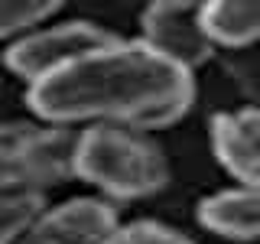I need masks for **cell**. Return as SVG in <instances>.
<instances>
[{"label": "cell", "instance_id": "obj_1", "mask_svg": "<svg viewBox=\"0 0 260 244\" xmlns=\"http://www.w3.org/2000/svg\"><path fill=\"white\" fill-rule=\"evenodd\" d=\"M192 72L159 59L140 39H114L62 72L29 85V108L52 127H169L192 104Z\"/></svg>", "mask_w": 260, "mask_h": 244}, {"label": "cell", "instance_id": "obj_2", "mask_svg": "<svg viewBox=\"0 0 260 244\" xmlns=\"http://www.w3.org/2000/svg\"><path fill=\"white\" fill-rule=\"evenodd\" d=\"M75 176L117 199H137L162 189L166 160L140 130L94 124L78 134Z\"/></svg>", "mask_w": 260, "mask_h": 244}, {"label": "cell", "instance_id": "obj_3", "mask_svg": "<svg viewBox=\"0 0 260 244\" xmlns=\"http://www.w3.org/2000/svg\"><path fill=\"white\" fill-rule=\"evenodd\" d=\"M72 127L0 124V192H39L75 176Z\"/></svg>", "mask_w": 260, "mask_h": 244}, {"label": "cell", "instance_id": "obj_4", "mask_svg": "<svg viewBox=\"0 0 260 244\" xmlns=\"http://www.w3.org/2000/svg\"><path fill=\"white\" fill-rule=\"evenodd\" d=\"M114 39H117L114 33L85 20L59 23V26H46V29L29 33V36H20L7 49V65L20 78H26L29 85H36V81L62 72L65 65L111 46Z\"/></svg>", "mask_w": 260, "mask_h": 244}, {"label": "cell", "instance_id": "obj_5", "mask_svg": "<svg viewBox=\"0 0 260 244\" xmlns=\"http://www.w3.org/2000/svg\"><path fill=\"white\" fill-rule=\"evenodd\" d=\"M140 43L185 72L202 65L215 49L202 23V4H176V0L146 7Z\"/></svg>", "mask_w": 260, "mask_h": 244}, {"label": "cell", "instance_id": "obj_6", "mask_svg": "<svg viewBox=\"0 0 260 244\" xmlns=\"http://www.w3.org/2000/svg\"><path fill=\"white\" fill-rule=\"evenodd\" d=\"M211 143L241 186H260V111L244 108L211 120Z\"/></svg>", "mask_w": 260, "mask_h": 244}, {"label": "cell", "instance_id": "obj_7", "mask_svg": "<svg viewBox=\"0 0 260 244\" xmlns=\"http://www.w3.org/2000/svg\"><path fill=\"white\" fill-rule=\"evenodd\" d=\"M117 228V211L108 202L72 199L59 208H49L39 218L36 231L55 244H104Z\"/></svg>", "mask_w": 260, "mask_h": 244}, {"label": "cell", "instance_id": "obj_8", "mask_svg": "<svg viewBox=\"0 0 260 244\" xmlns=\"http://www.w3.org/2000/svg\"><path fill=\"white\" fill-rule=\"evenodd\" d=\"M199 218L221 238H260V186H238L211 195L199 205Z\"/></svg>", "mask_w": 260, "mask_h": 244}, {"label": "cell", "instance_id": "obj_9", "mask_svg": "<svg viewBox=\"0 0 260 244\" xmlns=\"http://www.w3.org/2000/svg\"><path fill=\"white\" fill-rule=\"evenodd\" d=\"M211 46H247L260 39V4H202Z\"/></svg>", "mask_w": 260, "mask_h": 244}, {"label": "cell", "instance_id": "obj_10", "mask_svg": "<svg viewBox=\"0 0 260 244\" xmlns=\"http://www.w3.org/2000/svg\"><path fill=\"white\" fill-rule=\"evenodd\" d=\"M46 215V202L39 192H0V244H16L36 231Z\"/></svg>", "mask_w": 260, "mask_h": 244}, {"label": "cell", "instance_id": "obj_11", "mask_svg": "<svg viewBox=\"0 0 260 244\" xmlns=\"http://www.w3.org/2000/svg\"><path fill=\"white\" fill-rule=\"evenodd\" d=\"M59 4L49 0H0V36H20V33L43 26L49 16H55Z\"/></svg>", "mask_w": 260, "mask_h": 244}, {"label": "cell", "instance_id": "obj_12", "mask_svg": "<svg viewBox=\"0 0 260 244\" xmlns=\"http://www.w3.org/2000/svg\"><path fill=\"white\" fill-rule=\"evenodd\" d=\"M104 244H192L189 238H182L179 231L156 222H137V225H124L111 234Z\"/></svg>", "mask_w": 260, "mask_h": 244}, {"label": "cell", "instance_id": "obj_13", "mask_svg": "<svg viewBox=\"0 0 260 244\" xmlns=\"http://www.w3.org/2000/svg\"><path fill=\"white\" fill-rule=\"evenodd\" d=\"M16 244H55V241H49L46 234H39V231H29L26 238H20V241H16Z\"/></svg>", "mask_w": 260, "mask_h": 244}]
</instances>
